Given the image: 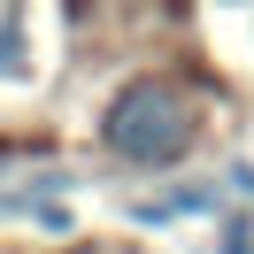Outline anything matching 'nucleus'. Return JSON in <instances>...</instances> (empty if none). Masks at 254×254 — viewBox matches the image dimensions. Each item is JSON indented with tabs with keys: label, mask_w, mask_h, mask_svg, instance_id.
I'll return each instance as SVG.
<instances>
[{
	"label": "nucleus",
	"mask_w": 254,
	"mask_h": 254,
	"mask_svg": "<svg viewBox=\"0 0 254 254\" xmlns=\"http://www.w3.org/2000/svg\"><path fill=\"white\" fill-rule=\"evenodd\" d=\"M108 146L124 162H139V170H162V162H177L192 146V108L170 93V85H154V77H139V85H124V93L108 100Z\"/></svg>",
	"instance_id": "1"
},
{
	"label": "nucleus",
	"mask_w": 254,
	"mask_h": 254,
	"mask_svg": "<svg viewBox=\"0 0 254 254\" xmlns=\"http://www.w3.org/2000/svg\"><path fill=\"white\" fill-rule=\"evenodd\" d=\"M216 208H223L216 185H192V192H170V200H139L131 216L139 223H177V216H216Z\"/></svg>",
	"instance_id": "2"
},
{
	"label": "nucleus",
	"mask_w": 254,
	"mask_h": 254,
	"mask_svg": "<svg viewBox=\"0 0 254 254\" xmlns=\"http://www.w3.org/2000/svg\"><path fill=\"white\" fill-rule=\"evenodd\" d=\"M162 8H177V0H162Z\"/></svg>",
	"instance_id": "3"
}]
</instances>
